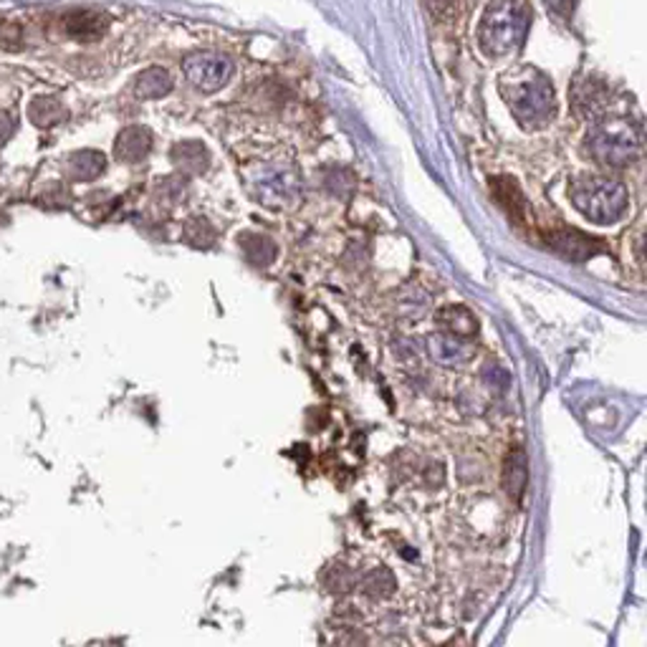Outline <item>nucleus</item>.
I'll return each instance as SVG.
<instances>
[{
	"label": "nucleus",
	"instance_id": "1",
	"mask_svg": "<svg viewBox=\"0 0 647 647\" xmlns=\"http://www.w3.org/2000/svg\"><path fill=\"white\" fill-rule=\"evenodd\" d=\"M501 94L523 129L549 125L557 109L554 87L534 66H519L501 79Z\"/></svg>",
	"mask_w": 647,
	"mask_h": 647
},
{
	"label": "nucleus",
	"instance_id": "2",
	"mask_svg": "<svg viewBox=\"0 0 647 647\" xmlns=\"http://www.w3.org/2000/svg\"><path fill=\"white\" fill-rule=\"evenodd\" d=\"M531 25V11L521 0H496L485 8L478 28L481 49L488 56H509L523 43Z\"/></svg>",
	"mask_w": 647,
	"mask_h": 647
},
{
	"label": "nucleus",
	"instance_id": "3",
	"mask_svg": "<svg viewBox=\"0 0 647 647\" xmlns=\"http://www.w3.org/2000/svg\"><path fill=\"white\" fill-rule=\"evenodd\" d=\"M572 202L589 223L614 225L627 212L630 195L617 180L582 177L572 185Z\"/></svg>",
	"mask_w": 647,
	"mask_h": 647
},
{
	"label": "nucleus",
	"instance_id": "4",
	"mask_svg": "<svg viewBox=\"0 0 647 647\" xmlns=\"http://www.w3.org/2000/svg\"><path fill=\"white\" fill-rule=\"evenodd\" d=\"M586 150L602 164H633L642 150V135L627 119H605L586 132Z\"/></svg>",
	"mask_w": 647,
	"mask_h": 647
},
{
	"label": "nucleus",
	"instance_id": "5",
	"mask_svg": "<svg viewBox=\"0 0 647 647\" xmlns=\"http://www.w3.org/2000/svg\"><path fill=\"white\" fill-rule=\"evenodd\" d=\"M246 180H248L250 195L258 200L263 208L281 211V208L296 205L301 198L299 174L294 167L281 164V162L250 167L246 173Z\"/></svg>",
	"mask_w": 647,
	"mask_h": 647
},
{
	"label": "nucleus",
	"instance_id": "6",
	"mask_svg": "<svg viewBox=\"0 0 647 647\" xmlns=\"http://www.w3.org/2000/svg\"><path fill=\"white\" fill-rule=\"evenodd\" d=\"M183 71H185L187 81L192 87L202 91V94H212L218 89H223L230 76H233V63L228 61L220 53H212V51H202V53H192L187 56L183 63Z\"/></svg>",
	"mask_w": 647,
	"mask_h": 647
},
{
	"label": "nucleus",
	"instance_id": "7",
	"mask_svg": "<svg viewBox=\"0 0 647 647\" xmlns=\"http://www.w3.org/2000/svg\"><path fill=\"white\" fill-rule=\"evenodd\" d=\"M425 347L430 360L440 367H461L468 360H474V344L465 342V336L448 334V332H437L425 339Z\"/></svg>",
	"mask_w": 647,
	"mask_h": 647
},
{
	"label": "nucleus",
	"instance_id": "8",
	"mask_svg": "<svg viewBox=\"0 0 647 647\" xmlns=\"http://www.w3.org/2000/svg\"><path fill=\"white\" fill-rule=\"evenodd\" d=\"M549 248H554L559 253L561 258L572 263H585L592 256H597L602 246H599L597 238H589L579 230H557V233H549L547 236Z\"/></svg>",
	"mask_w": 647,
	"mask_h": 647
},
{
	"label": "nucleus",
	"instance_id": "9",
	"mask_svg": "<svg viewBox=\"0 0 647 647\" xmlns=\"http://www.w3.org/2000/svg\"><path fill=\"white\" fill-rule=\"evenodd\" d=\"M152 150V135L145 127H127L114 142V157L119 162L145 160Z\"/></svg>",
	"mask_w": 647,
	"mask_h": 647
},
{
	"label": "nucleus",
	"instance_id": "10",
	"mask_svg": "<svg viewBox=\"0 0 647 647\" xmlns=\"http://www.w3.org/2000/svg\"><path fill=\"white\" fill-rule=\"evenodd\" d=\"M607 97H610L607 89L602 87L599 81L585 79V81H579V84L574 87V109H577V114H582V117L595 119L597 114L605 112Z\"/></svg>",
	"mask_w": 647,
	"mask_h": 647
},
{
	"label": "nucleus",
	"instance_id": "11",
	"mask_svg": "<svg viewBox=\"0 0 647 647\" xmlns=\"http://www.w3.org/2000/svg\"><path fill=\"white\" fill-rule=\"evenodd\" d=\"M63 31L76 41H97L107 31V18L94 11H76L63 18Z\"/></svg>",
	"mask_w": 647,
	"mask_h": 647
},
{
	"label": "nucleus",
	"instance_id": "12",
	"mask_svg": "<svg viewBox=\"0 0 647 647\" xmlns=\"http://www.w3.org/2000/svg\"><path fill=\"white\" fill-rule=\"evenodd\" d=\"M170 160L185 170L190 174H200L208 170V162H211V155L208 150L202 147V142H195V139H187V142H177L170 152Z\"/></svg>",
	"mask_w": 647,
	"mask_h": 647
},
{
	"label": "nucleus",
	"instance_id": "13",
	"mask_svg": "<svg viewBox=\"0 0 647 647\" xmlns=\"http://www.w3.org/2000/svg\"><path fill=\"white\" fill-rule=\"evenodd\" d=\"M104 167H107V160H104V155L97 150H81V152H74L69 162H66V173L71 180L76 183H91V180H97L101 173H104Z\"/></svg>",
	"mask_w": 647,
	"mask_h": 647
},
{
	"label": "nucleus",
	"instance_id": "14",
	"mask_svg": "<svg viewBox=\"0 0 647 647\" xmlns=\"http://www.w3.org/2000/svg\"><path fill=\"white\" fill-rule=\"evenodd\" d=\"M436 319L437 324H440V329H445L448 334L465 336V339L478 334V319H475L474 314L468 312L465 306H458V304L443 306V309L436 314Z\"/></svg>",
	"mask_w": 647,
	"mask_h": 647
},
{
	"label": "nucleus",
	"instance_id": "15",
	"mask_svg": "<svg viewBox=\"0 0 647 647\" xmlns=\"http://www.w3.org/2000/svg\"><path fill=\"white\" fill-rule=\"evenodd\" d=\"M170 91H173V76L167 74L164 69H160V66L145 69L137 76L135 94H137L139 99H160V97H167Z\"/></svg>",
	"mask_w": 647,
	"mask_h": 647
},
{
	"label": "nucleus",
	"instance_id": "16",
	"mask_svg": "<svg viewBox=\"0 0 647 647\" xmlns=\"http://www.w3.org/2000/svg\"><path fill=\"white\" fill-rule=\"evenodd\" d=\"M28 119H31L33 125L49 129V127L66 122V119H69V109H66L59 99L38 97V99L31 101V107H28Z\"/></svg>",
	"mask_w": 647,
	"mask_h": 647
},
{
	"label": "nucleus",
	"instance_id": "17",
	"mask_svg": "<svg viewBox=\"0 0 647 647\" xmlns=\"http://www.w3.org/2000/svg\"><path fill=\"white\" fill-rule=\"evenodd\" d=\"M526 455L521 453V448L511 450V455L506 458V468H503V491L509 493L513 501H519L526 488Z\"/></svg>",
	"mask_w": 647,
	"mask_h": 647
},
{
	"label": "nucleus",
	"instance_id": "18",
	"mask_svg": "<svg viewBox=\"0 0 647 647\" xmlns=\"http://www.w3.org/2000/svg\"><path fill=\"white\" fill-rule=\"evenodd\" d=\"M240 248L246 253L253 266H271L276 261V243L271 238L258 236V233H246L240 236Z\"/></svg>",
	"mask_w": 647,
	"mask_h": 647
},
{
	"label": "nucleus",
	"instance_id": "19",
	"mask_svg": "<svg viewBox=\"0 0 647 647\" xmlns=\"http://www.w3.org/2000/svg\"><path fill=\"white\" fill-rule=\"evenodd\" d=\"M493 195H496L501 208L509 212L513 220H521L523 211H526V200H523L521 190L516 187L513 180H509V177L493 180Z\"/></svg>",
	"mask_w": 647,
	"mask_h": 647
},
{
	"label": "nucleus",
	"instance_id": "20",
	"mask_svg": "<svg viewBox=\"0 0 647 647\" xmlns=\"http://www.w3.org/2000/svg\"><path fill=\"white\" fill-rule=\"evenodd\" d=\"M395 574L385 569V567H380V569H372V572L364 574V579H361V589L374 599H385L389 597L392 592H395Z\"/></svg>",
	"mask_w": 647,
	"mask_h": 647
},
{
	"label": "nucleus",
	"instance_id": "21",
	"mask_svg": "<svg viewBox=\"0 0 647 647\" xmlns=\"http://www.w3.org/2000/svg\"><path fill=\"white\" fill-rule=\"evenodd\" d=\"M402 296L405 301H399V309L405 316H410V319H417V316H423L427 312V306H430V296L423 294L417 286H410L402 291Z\"/></svg>",
	"mask_w": 647,
	"mask_h": 647
},
{
	"label": "nucleus",
	"instance_id": "22",
	"mask_svg": "<svg viewBox=\"0 0 647 647\" xmlns=\"http://www.w3.org/2000/svg\"><path fill=\"white\" fill-rule=\"evenodd\" d=\"M481 377H483L485 387H488L491 392H496V395H501V392H506V389H509V382H511L509 372H506L503 367H498L496 361L485 364Z\"/></svg>",
	"mask_w": 647,
	"mask_h": 647
},
{
	"label": "nucleus",
	"instance_id": "23",
	"mask_svg": "<svg viewBox=\"0 0 647 647\" xmlns=\"http://www.w3.org/2000/svg\"><path fill=\"white\" fill-rule=\"evenodd\" d=\"M13 132H15V122L11 119V114L0 112V150H3L5 142L13 137Z\"/></svg>",
	"mask_w": 647,
	"mask_h": 647
},
{
	"label": "nucleus",
	"instance_id": "24",
	"mask_svg": "<svg viewBox=\"0 0 647 647\" xmlns=\"http://www.w3.org/2000/svg\"><path fill=\"white\" fill-rule=\"evenodd\" d=\"M544 3H547L549 8L557 13V15H564V18L574 13V0H544Z\"/></svg>",
	"mask_w": 647,
	"mask_h": 647
},
{
	"label": "nucleus",
	"instance_id": "25",
	"mask_svg": "<svg viewBox=\"0 0 647 647\" xmlns=\"http://www.w3.org/2000/svg\"><path fill=\"white\" fill-rule=\"evenodd\" d=\"M25 3H38V0H25ZM41 3H49V0H41Z\"/></svg>",
	"mask_w": 647,
	"mask_h": 647
}]
</instances>
